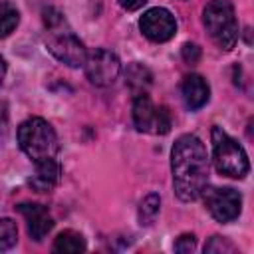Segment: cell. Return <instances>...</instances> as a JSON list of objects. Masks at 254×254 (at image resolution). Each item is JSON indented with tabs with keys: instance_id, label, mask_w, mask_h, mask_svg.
Masks as SVG:
<instances>
[{
	"instance_id": "1",
	"label": "cell",
	"mask_w": 254,
	"mask_h": 254,
	"mask_svg": "<svg viewBox=\"0 0 254 254\" xmlns=\"http://www.w3.org/2000/svg\"><path fill=\"white\" fill-rule=\"evenodd\" d=\"M173 187L181 200H196L208 185V155L196 135H183L171 151Z\"/></svg>"
},
{
	"instance_id": "2",
	"label": "cell",
	"mask_w": 254,
	"mask_h": 254,
	"mask_svg": "<svg viewBox=\"0 0 254 254\" xmlns=\"http://www.w3.org/2000/svg\"><path fill=\"white\" fill-rule=\"evenodd\" d=\"M46 26H48V48L50 52L64 62L69 67H79L83 65L85 58H87V50L85 46L79 42V38L73 36V32L69 28H65V22L62 18V14L54 12V10H46Z\"/></svg>"
},
{
	"instance_id": "3",
	"label": "cell",
	"mask_w": 254,
	"mask_h": 254,
	"mask_svg": "<svg viewBox=\"0 0 254 254\" xmlns=\"http://www.w3.org/2000/svg\"><path fill=\"white\" fill-rule=\"evenodd\" d=\"M18 143L22 151L34 161H44L56 157L60 145H58V135L52 129V125L42 119V117H32L26 119L18 127Z\"/></svg>"
},
{
	"instance_id": "4",
	"label": "cell",
	"mask_w": 254,
	"mask_h": 254,
	"mask_svg": "<svg viewBox=\"0 0 254 254\" xmlns=\"http://www.w3.org/2000/svg\"><path fill=\"white\" fill-rule=\"evenodd\" d=\"M212 161L220 175L232 179H242L250 171V163L242 145H238V141H234L220 127H212Z\"/></svg>"
},
{
	"instance_id": "5",
	"label": "cell",
	"mask_w": 254,
	"mask_h": 254,
	"mask_svg": "<svg viewBox=\"0 0 254 254\" xmlns=\"http://www.w3.org/2000/svg\"><path fill=\"white\" fill-rule=\"evenodd\" d=\"M202 22L210 38L222 48L232 50L238 40V22L230 0H212L202 12Z\"/></svg>"
},
{
	"instance_id": "6",
	"label": "cell",
	"mask_w": 254,
	"mask_h": 254,
	"mask_svg": "<svg viewBox=\"0 0 254 254\" xmlns=\"http://www.w3.org/2000/svg\"><path fill=\"white\" fill-rule=\"evenodd\" d=\"M133 123L143 133L165 135L171 131V115H169L167 107H163V105L157 107L145 91L137 93V97L133 101Z\"/></svg>"
},
{
	"instance_id": "7",
	"label": "cell",
	"mask_w": 254,
	"mask_h": 254,
	"mask_svg": "<svg viewBox=\"0 0 254 254\" xmlns=\"http://www.w3.org/2000/svg\"><path fill=\"white\" fill-rule=\"evenodd\" d=\"M204 196V204L208 208V212L218 220V222H232L234 218H238L240 208H242V196L238 190L234 189H220V187H206L202 190Z\"/></svg>"
},
{
	"instance_id": "8",
	"label": "cell",
	"mask_w": 254,
	"mask_h": 254,
	"mask_svg": "<svg viewBox=\"0 0 254 254\" xmlns=\"http://www.w3.org/2000/svg\"><path fill=\"white\" fill-rule=\"evenodd\" d=\"M83 65H85V75H87V79H89L93 85H97V87H107V85H111V83L117 79L119 71H121L119 58H117L113 52L103 50V48H99V50L87 54Z\"/></svg>"
},
{
	"instance_id": "9",
	"label": "cell",
	"mask_w": 254,
	"mask_h": 254,
	"mask_svg": "<svg viewBox=\"0 0 254 254\" xmlns=\"http://www.w3.org/2000/svg\"><path fill=\"white\" fill-rule=\"evenodd\" d=\"M139 26H141V32L151 42H167L177 32V20L165 8H151V10H147L143 14Z\"/></svg>"
},
{
	"instance_id": "10",
	"label": "cell",
	"mask_w": 254,
	"mask_h": 254,
	"mask_svg": "<svg viewBox=\"0 0 254 254\" xmlns=\"http://www.w3.org/2000/svg\"><path fill=\"white\" fill-rule=\"evenodd\" d=\"M18 210L26 218L28 234L36 242H40L42 238H46V234L54 228V218H52L50 210L44 204H38V202H22V204H18Z\"/></svg>"
},
{
	"instance_id": "11",
	"label": "cell",
	"mask_w": 254,
	"mask_h": 254,
	"mask_svg": "<svg viewBox=\"0 0 254 254\" xmlns=\"http://www.w3.org/2000/svg\"><path fill=\"white\" fill-rule=\"evenodd\" d=\"M60 175H62L60 163L56 161V157H52V159H44L36 163V171L28 183L36 192H48L58 185Z\"/></svg>"
},
{
	"instance_id": "12",
	"label": "cell",
	"mask_w": 254,
	"mask_h": 254,
	"mask_svg": "<svg viewBox=\"0 0 254 254\" xmlns=\"http://www.w3.org/2000/svg\"><path fill=\"white\" fill-rule=\"evenodd\" d=\"M183 99H185V105L189 107V109H200L206 101H208V93H210V89H208V83H206V79L202 77V75H198V73H190V75H187L185 79H183Z\"/></svg>"
},
{
	"instance_id": "13",
	"label": "cell",
	"mask_w": 254,
	"mask_h": 254,
	"mask_svg": "<svg viewBox=\"0 0 254 254\" xmlns=\"http://www.w3.org/2000/svg\"><path fill=\"white\" fill-rule=\"evenodd\" d=\"M87 246H85V240L79 232L75 230H64L58 234V238L54 240V252H67V254H75V252H83Z\"/></svg>"
},
{
	"instance_id": "14",
	"label": "cell",
	"mask_w": 254,
	"mask_h": 254,
	"mask_svg": "<svg viewBox=\"0 0 254 254\" xmlns=\"http://www.w3.org/2000/svg\"><path fill=\"white\" fill-rule=\"evenodd\" d=\"M20 22V14L16 6L10 2H0V38H6L14 32V28Z\"/></svg>"
},
{
	"instance_id": "15",
	"label": "cell",
	"mask_w": 254,
	"mask_h": 254,
	"mask_svg": "<svg viewBox=\"0 0 254 254\" xmlns=\"http://www.w3.org/2000/svg\"><path fill=\"white\" fill-rule=\"evenodd\" d=\"M159 208H161V198L157 194H147L139 206V222L145 226L153 224L159 214Z\"/></svg>"
},
{
	"instance_id": "16",
	"label": "cell",
	"mask_w": 254,
	"mask_h": 254,
	"mask_svg": "<svg viewBox=\"0 0 254 254\" xmlns=\"http://www.w3.org/2000/svg\"><path fill=\"white\" fill-rule=\"evenodd\" d=\"M18 240V226L12 218H0V252L10 250Z\"/></svg>"
},
{
	"instance_id": "17",
	"label": "cell",
	"mask_w": 254,
	"mask_h": 254,
	"mask_svg": "<svg viewBox=\"0 0 254 254\" xmlns=\"http://www.w3.org/2000/svg\"><path fill=\"white\" fill-rule=\"evenodd\" d=\"M204 252H234V246L220 236H212L206 244H204Z\"/></svg>"
},
{
	"instance_id": "18",
	"label": "cell",
	"mask_w": 254,
	"mask_h": 254,
	"mask_svg": "<svg viewBox=\"0 0 254 254\" xmlns=\"http://www.w3.org/2000/svg\"><path fill=\"white\" fill-rule=\"evenodd\" d=\"M194 244H196V240H194L192 234H183V236L177 240L175 250H177V252H192V250H194Z\"/></svg>"
},
{
	"instance_id": "19",
	"label": "cell",
	"mask_w": 254,
	"mask_h": 254,
	"mask_svg": "<svg viewBox=\"0 0 254 254\" xmlns=\"http://www.w3.org/2000/svg\"><path fill=\"white\" fill-rule=\"evenodd\" d=\"M183 58H185V62H189V64L198 62V58H200L198 46H194V44H185V46H183Z\"/></svg>"
},
{
	"instance_id": "20",
	"label": "cell",
	"mask_w": 254,
	"mask_h": 254,
	"mask_svg": "<svg viewBox=\"0 0 254 254\" xmlns=\"http://www.w3.org/2000/svg\"><path fill=\"white\" fill-rule=\"evenodd\" d=\"M147 0H119V4H121V8H125V10H129V12H133V10H137V8H141L143 4H145Z\"/></svg>"
},
{
	"instance_id": "21",
	"label": "cell",
	"mask_w": 254,
	"mask_h": 254,
	"mask_svg": "<svg viewBox=\"0 0 254 254\" xmlns=\"http://www.w3.org/2000/svg\"><path fill=\"white\" fill-rule=\"evenodd\" d=\"M4 75H6V64H4V58L0 56V85L4 81Z\"/></svg>"
}]
</instances>
